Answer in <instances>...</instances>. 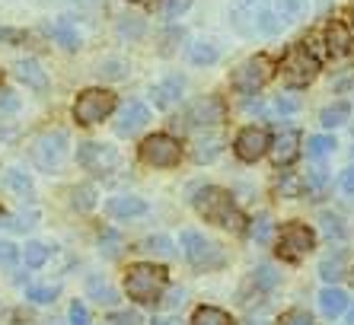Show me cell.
Masks as SVG:
<instances>
[{"label":"cell","instance_id":"obj_1","mask_svg":"<svg viewBox=\"0 0 354 325\" xmlns=\"http://www.w3.org/2000/svg\"><path fill=\"white\" fill-rule=\"evenodd\" d=\"M189 201L195 204V211L201 214L207 223L230 230V233H239V230H243V223H246V220H243V214H239V207L233 204V195H230V192H223V188H217V185L198 188V195L189 198Z\"/></svg>","mask_w":354,"mask_h":325},{"label":"cell","instance_id":"obj_2","mask_svg":"<svg viewBox=\"0 0 354 325\" xmlns=\"http://www.w3.org/2000/svg\"><path fill=\"white\" fill-rule=\"evenodd\" d=\"M166 284H169V275L153 261H134L124 271V293H128V300L140 303V306H153L163 297Z\"/></svg>","mask_w":354,"mask_h":325},{"label":"cell","instance_id":"obj_3","mask_svg":"<svg viewBox=\"0 0 354 325\" xmlns=\"http://www.w3.org/2000/svg\"><path fill=\"white\" fill-rule=\"evenodd\" d=\"M179 239H182V252H185V259H189L192 268L217 271V268L227 265V252H223V245L214 243V239H205V236L195 233V230H185Z\"/></svg>","mask_w":354,"mask_h":325},{"label":"cell","instance_id":"obj_4","mask_svg":"<svg viewBox=\"0 0 354 325\" xmlns=\"http://www.w3.org/2000/svg\"><path fill=\"white\" fill-rule=\"evenodd\" d=\"M316 73H319V61L304 45H294L288 55L281 57V77H284L288 86H306V83L316 80Z\"/></svg>","mask_w":354,"mask_h":325},{"label":"cell","instance_id":"obj_5","mask_svg":"<svg viewBox=\"0 0 354 325\" xmlns=\"http://www.w3.org/2000/svg\"><path fill=\"white\" fill-rule=\"evenodd\" d=\"M272 73H274L272 61L265 55H256V57H249V61H243V64L233 71L230 83H233V90L243 93V96H256L265 83L272 80Z\"/></svg>","mask_w":354,"mask_h":325},{"label":"cell","instance_id":"obj_6","mask_svg":"<svg viewBox=\"0 0 354 325\" xmlns=\"http://www.w3.org/2000/svg\"><path fill=\"white\" fill-rule=\"evenodd\" d=\"M32 162L41 172H58L61 162L67 160V134L64 131H45L32 140Z\"/></svg>","mask_w":354,"mask_h":325},{"label":"cell","instance_id":"obj_7","mask_svg":"<svg viewBox=\"0 0 354 325\" xmlns=\"http://www.w3.org/2000/svg\"><path fill=\"white\" fill-rule=\"evenodd\" d=\"M115 112V93L109 90H83L74 102L77 124H99Z\"/></svg>","mask_w":354,"mask_h":325},{"label":"cell","instance_id":"obj_8","mask_svg":"<svg viewBox=\"0 0 354 325\" xmlns=\"http://www.w3.org/2000/svg\"><path fill=\"white\" fill-rule=\"evenodd\" d=\"M182 156V147L176 138H169V134H150V138H144V144H140V160L147 162V166H157V169H169V166H176Z\"/></svg>","mask_w":354,"mask_h":325},{"label":"cell","instance_id":"obj_9","mask_svg":"<svg viewBox=\"0 0 354 325\" xmlns=\"http://www.w3.org/2000/svg\"><path fill=\"white\" fill-rule=\"evenodd\" d=\"M316 249V233L306 223H284L281 227V236H278V252L284 259L297 261L304 259L306 252H313Z\"/></svg>","mask_w":354,"mask_h":325},{"label":"cell","instance_id":"obj_10","mask_svg":"<svg viewBox=\"0 0 354 325\" xmlns=\"http://www.w3.org/2000/svg\"><path fill=\"white\" fill-rule=\"evenodd\" d=\"M77 162H80L86 172L93 176H109V172L118 166V150L112 144H99V140H90L77 150Z\"/></svg>","mask_w":354,"mask_h":325},{"label":"cell","instance_id":"obj_11","mask_svg":"<svg viewBox=\"0 0 354 325\" xmlns=\"http://www.w3.org/2000/svg\"><path fill=\"white\" fill-rule=\"evenodd\" d=\"M268 147H272V138H268V131H265V128H256V124L243 128V131L236 134V140H233V150H236V156H239L243 162L262 160V156L268 154Z\"/></svg>","mask_w":354,"mask_h":325},{"label":"cell","instance_id":"obj_12","mask_svg":"<svg viewBox=\"0 0 354 325\" xmlns=\"http://www.w3.org/2000/svg\"><path fill=\"white\" fill-rule=\"evenodd\" d=\"M227 118V106H223L217 96H201L195 99L189 106V112H185V122L192 124V128H217V124Z\"/></svg>","mask_w":354,"mask_h":325},{"label":"cell","instance_id":"obj_13","mask_svg":"<svg viewBox=\"0 0 354 325\" xmlns=\"http://www.w3.org/2000/svg\"><path fill=\"white\" fill-rule=\"evenodd\" d=\"M147 122H150V109L144 106V102H128V106H122V112H118L115 134L118 138H131L140 128H147Z\"/></svg>","mask_w":354,"mask_h":325},{"label":"cell","instance_id":"obj_14","mask_svg":"<svg viewBox=\"0 0 354 325\" xmlns=\"http://www.w3.org/2000/svg\"><path fill=\"white\" fill-rule=\"evenodd\" d=\"M300 134L297 131H278L272 138V147H268V154H272V160H274V166H290V162L300 156Z\"/></svg>","mask_w":354,"mask_h":325},{"label":"cell","instance_id":"obj_15","mask_svg":"<svg viewBox=\"0 0 354 325\" xmlns=\"http://www.w3.org/2000/svg\"><path fill=\"white\" fill-rule=\"evenodd\" d=\"M182 90H185V77H179V73H169L163 83H157L153 86V106L157 109H173L176 102L182 99Z\"/></svg>","mask_w":354,"mask_h":325},{"label":"cell","instance_id":"obj_16","mask_svg":"<svg viewBox=\"0 0 354 325\" xmlns=\"http://www.w3.org/2000/svg\"><path fill=\"white\" fill-rule=\"evenodd\" d=\"M45 35L58 41L64 51L80 48V32H77V26L71 23V19H48V23H45Z\"/></svg>","mask_w":354,"mask_h":325},{"label":"cell","instance_id":"obj_17","mask_svg":"<svg viewBox=\"0 0 354 325\" xmlns=\"http://www.w3.org/2000/svg\"><path fill=\"white\" fill-rule=\"evenodd\" d=\"M109 214L115 220H131V217H140V214H147V201L138 195H115L109 198Z\"/></svg>","mask_w":354,"mask_h":325},{"label":"cell","instance_id":"obj_18","mask_svg":"<svg viewBox=\"0 0 354 325\" xmlns=\"http://www.w3.org/2000/svg\"><path fill=\"white\" fill-rule=\"evenodd\" d=\"M17 77L29 86V90L41 93L45 86H48V77H45V71H41V64L35 61V57H26V61H17Z\"/></svg>","mask_w":354,"mask_h":325},{"label":"cell","instance_id":"obj_19","mask_svg":"<svg viewBox=\"0 0 354 325\" xmlns=\"http://www.w3.org/2000/svg\"><path fill=\"white\" fill-rule=\"evenodd\" d=\"M319 309L326 319H335L342 316L348 309V293L342 290V287H326V290L319 293Z\"/></svg>","mask_w":354,"mask_h":325},{"label":"cell","instance_id":"obj_20","mask_svg":"<svg viewBox=\"0 0 354 325\" xmlns=\"http://www.w3.org/2000/svg\"><path fill=\"white\" fill-rule=\"evenodd\" d=\"M86 293H90V297L99 303V306H115V303H118L115 287L109 284L106 277H99V275H93L90 281H86Z\"/></svg>","mask_w":354,"mask_h":325},{"label":"cell","instance_id":"obj_21","mask_svg":"<svg viewBox=\"0 0 354 325\" xmlns=\"http://www.w3.org/2000/svg\"><path fill=\"white\" fill-rule=\"evenodd\" d=\"M3 185H7L13 195L23 198V201H32V195H35L32 179H29L26 172H19V169H7V172H3Z\"/></svg>","mask_w":354,"mask_h":325},{"label":"cell","instance_id":"obj_22","mask_svg":"<svg viewBox=\"0 0 354 325\" xmlns=\"http://www.w3.org/2000/svg\"><path fill=\"white\" fill-rule=\"evenodd\" d=\"M348 118H351V106H348V102H332V106H326V109L319 112V124H322L326 131L348 124Z\"/></svg>","mask_w":354,"mask_h":325},{"label":"cell","instance_id":"obj_23","mask_svg":"<svg viewBox=\"0 0 354 325\" xmlns=\"http://www.w3.org/2000/svg\"><path fill=\"white\" fill-rule=\"evenodd\" d=\"M221 150H223V138H217V134H211V138H198L195 144H192V160L195 162H211Z\"/></svg>","mask_w":354,"mask_h":325},{"label":"cell","instance_id":"obj_24","mask_svg":"<svg viewBox=\"0 0 354 325\" xmlns=\"http://www.w3.org/2000/svg\"><path fill=\"white\" fill-rule=\"evenodd\" d=\"M329 185H332V179H329V172L322 169V166H316V169H310L306 172V179H304V192L313 201H319L326 192H329Z\"/></svg>","mask_w":354,"mask_h":325},{"label":"cell","instance_id":"obj_25","mask_svg":"<svg viewBox=\"0 0 354 325\" xmlns=\"http://www.w3.org/2000/svg\"><path fill=\"white\" fill-rule=\"evenodd\" d=\"M192 325H236L233 316L221 306H198L195 316H192Z\"/></svg>","mask_w":354,"mask_h":325},{"label":"cell","instance_id":"obj_26","mask_svg":"<svg viewBox=\"0 0 354 325\" xmlns=\"http://www.w3.org/2000/svg\"><path fill=\"white\" fill-rule=\"evenodd\" d=\"M335 138L332 134H313V138H306V156L310 160H326V156L335 154Z\"/></svg>","mask_w":354,"mask_h":325},{"label":"cell","instance_id":"obj_27","mask_svg":"<svg viewBox=\"0 0 354 325\" xmlns=\"http://www.w3.org/2000/svg\"><path fill=\"white\" fill-rule=\"evenodd\" d=\"M274 192H278V198H300L304 195V176L281 172V179L274 182Z\"/></svg>","mask_w":354,"mask_h":325},{"label":"cell","instance_id":"obj_28","mask_svg":"<svg viewBox=\"0 0 354 325\" xmlns=\"http://www.w3.org/2000/svg\"><path fill=\"white\" fill-rule=\"evenodd\" d=\"M272 7H274V13L290 26L294 19H300L306 13V0H272Z\"/></svg>","mask_w":354,"mask_h":325},{"label":"cell","instance_id":"obj_29","mask_svg":"<svg viewBox=\"0 0 354 325\" xmlns=\"http://www.w3.org/2000/svg\"><path fill=\"white\" fill-rule=\"evenodd\" d=\"M319 275H322V281L332 287L338 277H345V259H342V255H326V259L319 261Z\"/></svg>","mask_w":354,"mask_h":325},{"label":"cell","instance_id":"obj_30","mask_svg":"<svg viewBox=\"0 0 354 325\" xmlns=\"http://www.w3.org/2000/svg\"><path fill=\"white\" fill-rule=\"evenodd\" d=\"M217 57H221V51L211 45V41H195V45H189V61L192 64H214Z\"/></svg>","mask_w":354,"mask_h":325},{"label":"cell","instance_id":"obj_31","mask_svg":"<svg viewBox=\"0 0 354 325\" xmlns=\"http://www.w3.org/2000/svg\"><path fill=\"white\" fill-rule=\"evenodd\" d=\"M19 255H23V265H26V268H45L51 252L41 243H26V249Z\"/></svg>","mask_w":354,"mask_h":325},{"label":"cell","instance_id":"obj_32","mask_svg":"<svg viewBox=\"0 0 354 325\" xmlns=\"http://www.w3.org/2000/svg\"><path fill=\"white\" fill-rule=\"evenodd\" d=\"M144 29H147V23H144L140 17H134V13H124V17L118 19V35H122V39H128V41L140 39V35H144Z\"/></svg>","mask_w":354,"mask_h":325},{"label":"cell","instance_id":"obj_33","mask_svg":"<svg viewBox=\"0 0 354 325\" xmlns=\"http://www.w3.org/2000/svg\"><path fill=\"white\" fill-rule=\"evenodd\" d=\"M140 249H144V252H150V255H160V259H166V255H173V239H169V236H163V233L147 236V239L140 243Z\"/></svg>","mask_w":354,"mask_h":325},{"label":"cell","instance_id":"obj_34","mask_svg":"<svg viewBox=\"0 0 354 325\" xmlns=\"http://www.w3.org/2000/svg\"><path fill=\"white\" fill-rule=\"evenodd\" d=\"M71 204H74L77 211H90V207H96V188L93 185H77L74 192H71Z\"/></svg>","mask_w":354,"mask_h":325},{"label":"cell","instance_id":"obj_35","mask_svg":"<svg viewBox=\"0 0 354 325\" xmlns=\"http://www.w3.org/2000/svg\"><path fill=\"white\" fill-rule=\"evenodd\" d=\"M274 284H278V271L272 268V265H259L256 271H252V287H259V290H274Z\"/></svg>","mask_w":354,"mask_h":325},{"label":"cell","instance_id":"obj_36","mask_svg":"<svg viewBox=\"0 0 354 325\" xmlns=\"http://www.w3.org/2000/svg\"><path fill=\"white\" fill-rule=\"evenodd\" d=\"M272 230H274L272 217H268V214H259V217L252 220V227H249V236H252L256 243H268V239H272Z\"/></svg>","mask_w":354,"mask_h":325},{"label":"cell","instance_id":"obj_37","mask_svg":"<svg viewBox=\"0 0 354 325\" xmlns=\"http://www.w3.org/2000/svg\"><path fill=\"white\" fill-rule=\"evenodd\" d=\"M99 245H102V252H106L109 259H115V255L122 252V236H118L115 230H102V233H99Z\"/></svg>","mask_w":354,"mask_h":325},{"label":"cell","instance_id":"obj_38","mask_svg":"<svg viewBox=\"0 0 354 325\" xmlns=\"http://www.w3.org/2000/svg\"><path fill=\"white\" fill-rule=\"evenodd\" d=\"M348 45H351V41H348L345 29H342V26H332L329 29V51L332 55H345Z\"/></svg>","mask_w":354,"mask_h":325},{"label":"cell","instance_id":"obj_39","mask_svg":"<svg viewBox=\"0 0 354 325\" xmlns=\"http://www.w3.org/2000/svg\"><path fill=\"white\" fill-rule=\"evenodd\" d=\"M189 7H192V0H163V3H160V13H163V19H179Z\"/></svg>","mask_w":354,"mask_h":325},{"label":"cell","instance_id":"obj_40","mask_svg":"<svg viewBox=\"0 0 354 325\" xmlns=\"http://www.w3.org/2000/svg\"><path fill=\"white\" fill-rule=\"evenodd\" d=\"M106 325H144V319L134 309H118V313H109Z\"/></svg>","mask_w":354,"mask_h":325},{"label":"cell","instance_id":"obj_41","mask_svg":"<svg viewBox=\"0 0 354 325\" xmlns=\"http://www.w3.org/2000/svg\"><path fill=\"white\" fill-rule=\"evenodd\" d=\"M278 325H316V319L310 316L306 309H288V313L278 319Z\"/></svg>","mask_w":354,"mask_h":325},{"label":"cell","instance_id":"obj_42","mask_svg":"<svg viewBox=\"0 0 354 325\" xmlns=\"http://www.w3.org/2000/svg\"><path fill=\"white\" fill-rule=\"evenodd\" d=\"M67 319H71V325H93V319H90V309L83 306L80 300H74V303H71V309H67Z\"/></svg>","mask_w":354,"mask_h":325},{"label":"cell","instance_id":"obj_43","mask_svg":"<svg viewBox=\"0 0 354 325\" xmlns=\"http://www.w3.org/2000/svg\"><path fill=\"white\" fill-rule=\"evenodd\" d=\"M26 297H29L32 303H55L58 287H29V290H26Z\"/></svg>","mask_w":354,"mask_h":325},{"label":"cell","instance_id":"obj_44","mask_svg":"<svg viewBox=\"0 0 354 325\" xmlns=\"http://www.w3.org/2000/svg\"><path fill=\"white\" fill-rule=\"evenodd\" d=\"M99 77H109V80H118V77H124V61H106V64H99Z\"/></svg>","mask_w":354,"mask_h":325},{"label":"cell","instance_id":"obj_45","mask_svg":"<svg viewBox=\"0 0 354 325\" xmlns=\"http://www.w3.org/2000/svg\"><path fill=\"white\" fill-rule=\"evenodd\" d=\"M17 109H19V99L10 90H0V118H3V115H13Z\"/></svg>","mask_w":354,"mask_h":325},{"label":"cell","instance_id":"obj_46","mask_svg":"<svg viewBox=\"0 0 354 325\" xmlns=\"http://www.w3.org/2000/svg\"><path fill=\"white\" fill-rule=\"evenodd\" d=\"M19 259V249L13 243H7V239H0V265L7 268V265H13V261Z\"/></svg>","mask_w":354,"mask_h":325},{"label":"cell","instance_id":"obj_47","mask_svg":"<svg viewBox=\"0 0 354 325\" xmlns=\"http://www.w3.org/2000/svg\"><path fill=\"white\" fill-rule=\"evenodd\" d=\"M322 227H326V236H329V239H332V236H335V239H338V236H345V227H342V220L332 217V214H322Z\"/></svg>","mask_w":354,"mask_h":325},{"label":"cell","instance_id":"obj_48","mask_svg":"<svg viewBox=\"0 0 354 325\" xmlns=\"http://www.w3.org/2000/svg\"><path fill=\"white\" fill-rule=\"evenodd\" d=\"M300 109V99L297 96H278L274 99V112H281V115H290V112H297Z\"/></svg>","mask_w":354,"mask_h":325},{"label":"cell","instance_id":"obj_49","mask_svg":"<svg viewBox=\"0 0 354 325\" xmlns=\"http://www.w3.org/2000/svg\"><path fill=\"white\" fill-rule=\"evenodd\" d=\"M342 188H345L348 195H354V166H351V169L342 172Z\"/></svg>","mask_w":354,"mask_h":325},{"label":"cell","instance_id":"obj_50","mask_svg":"<svg viewBox=\"0 0 354 325\" xmlns=\"http://www.w3.org/2000/svg\"><path fill=\"white\" fill-rule=\"evenodd\" d=\"M176 39H182V29H173V32L166 35L163 41H176ZM169 51H173V45H166V48H163V55H169Z\"/></svg>","mask_w":354,"mask_h":325},{"label":"cell","instance_id":"obj_51","mask_svg":"<svg viewBox=\"0 0 354 325\" xmlns=\"http://www.w3.org/2000/svg\"><path fill=\"white\" fill-rule=\"evenodd\" d=\"M153 325H176V322H169V319H153Z\"/></svg>","mask_w":354,"mask_h":325},{"label":"cell","instance_id":"obj_52","mask_svg":"<svg viewBox=\"0 0 354 325\" xmlns=\"http://www.w3.org/2000/svg\"><path fill=\"white\" fill-rule=\"evenodd\" d=\"M348 325H354V306L348 309Z\"/></svg>","mask_w":354,"mask_h":325},{"label":"cell","instance_id":"obj_53","mask_svg":"<svg viewBox=\"0 0 354 325\" xmlns=\"http://www.w3.org/2000/svg\"><path fill=\"white\" fill-rule=\"evenodd\" d=\"M134 3H150V0H134Z\"/></svg>","mask_w":354,"mask_h":325},{"label":"cell","instance_id":"obj_54","mask_svg":"<svg viewBox=\"0 0 354 325\" xmlns=\"http://www.w3.org/2000/svg\"><path fill=\"white\" fill-rule=\"evenodd\" d=\"M249 325H265V322H249Z\"/></svg>","mask_w":354,"mask_h":325}]
</instances>
